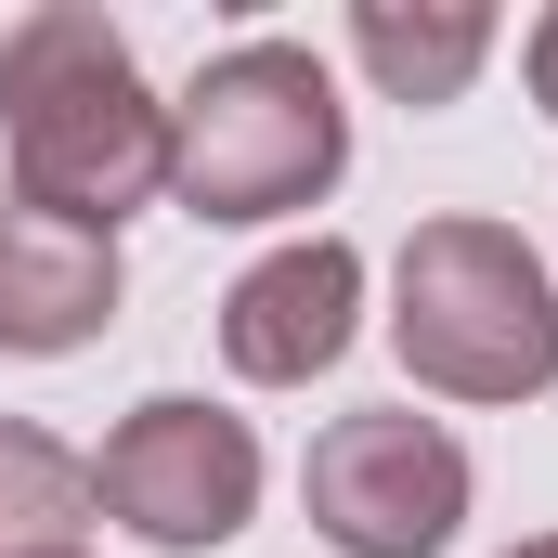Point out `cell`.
Here are the masks:
<instances>
[{
	"label": "cell",
	"instance_id": "6da1fadb",
	"mask_svg": "<svg viewBox=\"0 0 558 558\" xmlns=\"http://www.w3.org/2000/svg\"><path fill=\"white\" fill-rule=\"evenodd\" d=\"M0 143L13 195L78 234H118L143 195H169V105L92 0H39L0 26Z\"/></svg>",
	"mask_w": 558,
	"mask_h": 558
},
{
	"label": "cell",
	"instance_id": "7a4b0ae2",
	"mask_svg": "<svg viewBox=\"0 0 558 558\" xmlns=\"http://www.w3.org/2000/svg\"><path fill=\"white\" fill-rule=\"evenodd\" d=\"M351 169V118L312 39H234L195 65V92L169 105V195L195 221H286L325 208Z\"/></svg>",
	"mask_w": 558,
	"mask_h": 558
},
{
	"label": "cell",
	"instance_id": "3957f363",
	"mask_svg": "<svg viewBox=\"0 0 558 558\" xmlns=\"http://www.w3.org/2000/svg\"><path fill=\"white\" fill-rule=\"evenodd\" d=\"M390 351L441 403L558 390V286L507 221H416L390 260Z\"/></svg>",
	"mask_w": 558,
	"mask_h": 558
},
{
	"label": "cell",
	"instance_id": "277c9868",
	"mask_svg": "<svg viewBox=\"0 0 558 558\" xmlns=\"http://www.w3.org/2000/svg\"><path fill=\"white\" fill-rule=\"evenodd\" d=\"M92 507L118 533H143V546H169V558H208L260 520V441H247V416H221L195 390H156L92 454Z\"/></svg>",
	"mask_w": 558,
	"mask_h": 558
},
{
	"label": "cell",
	"instance_id": "5b68a950",
	"mask_svg": "<svg viewBox=\"0 0 558 558\" xmlns=\"http://www.w3.org/2000/svg\"><path fill=\"white\" fill-rule=\"evenodd\" d=\"M299 494H312V533L338 558H441L468 520V441L416 403H364L312 441Z\"/></svg>",
	"mask_w": 558,
	"mask_h": 558
},
{
	"label": "cell",
	"instance_id": "8992f818",
	"mask_svg": "<svg viewBox=\"0 0 558 558\" xmlns=\"http://www.w3.org/2000/svg\"><path fill=\"white\" fill-rule=\"evenodd\" d=\"M351 312H364V247L299 234V247H274V260L234 274V299H221V364L247 390H312L351 351Z\"/></svg>",
	"mask_w": 558,
	"mask_h": 558
},
{
	"label": "cell",
	"instance_id": "52a82bcc",
	"mask_svg": "<svg viewBox=\"0 0 558 558\" xmlns=\"http://www.w3.org/2000/svg\"><path fill=\"white\" fill-rule=\"evenodd\" d=\"M118 234H78L26 195H0V351L52 364V351H92L118 325Z\"/></svg>",
	"mask_w": 558,
	"mask_h": 558
},
{
	"label": "cell",
	"instance_id": "ba28073f",
	"mask_svg": "<svg viewBox=\"0 0 558 558\" xmlns=\"http://www.w3.org/2000/svg\"><path fill=\"white\" fill-rule=\"evenodd\" d=\"M351 65L390 92V105H454L481 65H494V13L481 0H351Z\"/></svg>",
	"mask_w": 558,
	"mask_h": 558
},
{
	"label": "cell",
	"instance_id": "9c48e42d",
	"mask_svg": "<svg viewBox=\"0 0 558 558\" xmlns=\"http://www.w3.org/2000/svg\"><path fill=\"white\" fill-rule=\"evenodd\" d=\"M105 507H92V454H65L52 428L0 416V558H78Z\"/></svg>",
	"mask_w": 558,
	"mask_h": 558
},
{
	"label": "cell",
	"instance_id": "30bf717a",
	"mask_svg": "<svg viewBox=\"0 0 558 558\" xmlns=\"http://www.w3.org/2000/svg\"><path fill=\"white\" fill-rule=\"evenodd\" d=\"M533 105H546V118H558V13H546V26H533Z\"/></svg>",
	"mask_w": 558,
	"mask_h": 558
},
{
	"label": "cell",
	"instance_id": "8fae6325",
	"mask_svg": "<svg viewBox=\"0 0 558 558\" xmlns=\"http://www.w3.org/2000/svg\"><path fill=\"white\" fill-rule=\"evenodd\" d=\"M507 558H558V533H533V546H507Z\"/></svg>",
	"mask_w": 558,
	"mask_h": 558
}]
</instances>
